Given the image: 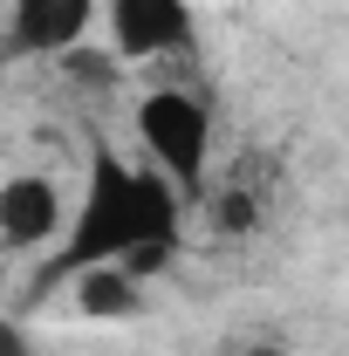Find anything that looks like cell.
<instances>
[{"label": "cell", "mask_w": 349, "mask_h": 356, "mask_svg": "<svg viewBox=\"0 0 349 356\" xmlns=\"http://www.w3.org/2000/svg\"><path fill=\"white\" fill-rule=\"evenodd\" d=\"M240 356H288V350H281V343H247Z\"/></svg>", "instance_id": "10"}, {"label": "cell", "mask_w": 349, "mask_h": 356, "mask_svg": "<svg viewBox=\"0 0 349 356\" xmlns=\"http://www.w3.org/2000/svg\"><path fill=\"white\" fill-rule=\"evenodd\" d=\"M137 137L151 151V165L172 178L178 192H199L206 178V151H213V124H206V103L185 96V89H151L137 103Z\"/></svg>", "instance_id": "2"}, {"label": "cell", "mask_w": 349, "mask_h": 356, "mask_svg": "<svg viewBox=\"0 0 349 356\" xmlns=\"http://www.w3.org/2000/svg\"><path fill=\"white\" fill-rule=\"evenodd\" d=\"M89 21H96V0H14L7 42L14 55H76Z\"/></svg>", "instance_id": "3"}, {"label": "cell", "mask_w": 349, "mask_h": 356, "mask_svg": "<svg viewBox=\"0 0 349 356\" xmlns=\"http://www.w3.org/2000/svg\"><path fill=\"white\" fill-rule=\"evenodd\" d=\"M213 213H219V226H226V233H247V226H254V199H247V192H226Z\"/></svg>", "instance_id": "7"}, {"label": "cell", "mask_w": 349, "mask_h": 356, "mask_svg": "<svg viewBox=\"0 0 349 356\" xmlns=\"http://www.w3.org/2000/svg\"><path fill=\"white\" fill-rule=\"evenodd\" d=\"M0 350H7V356H28V343H21V329H7V336H0Z\"/></svg>", "instance_id": "9"}, {"label": "cell", "mask_w": 349, "mask_h": 356, "mask_svg": "<svg viewBox=\"0 0 349 356\" xmlns=\"http://www.w3.org/2000/svg\"><path fill=\"white\" fill-rule=\"evenodd\" d=\"M110 35L124 55H178L192 42V7L185 0H110Z\"/></svg>", "instance_id": "4"}, {"label": "cell", "mask_w": 349, "mask_h": 356, "mask_svg": "<svg viewBox=\"0 0 349 356\" xmlns=\"http://www.w3.org/2000/svg\"><path fill=\"white\" fill-rule=\"evenodd\" d=\"M69 76L76 83H89V89H103V83H117V69L103 62V55H69Z\"/></svg>", "instance_id": "8"}, {"label": "cell", "mask_w": 349, "mask_h": 356, "mask_svg": "<svg viewBox=\"0 0 349 356\" xmlns=\"http://www.w3.org/2000/svg\"><path fill=\"white\" fill-rule=\"evenodd\" d=\"M178 199H185V192H178L158 165H151V172H131V165H117L110 151H96L83 213L69 226V247H62V261L48 267V281H55V274L76 281L89 267H124L131 254H144V247H178Z\"/></svg>", "instance_id": "1"}, {"label": "cell", "mask_w": 349, "mask_h": 356, "mask_svg": "<svg viewBox=\"0 0 349 356\" xmlns=\"http://www.w3.org/2000/svg\"><path fill=\"white\" fill-rule=\"evenodd\" d=\"M137 302H144V281L131 267H89V274H76V309L83 315H137Z\"/></svg>", "instance_id": "6"}, {"label": "cell", "mask_w": 349, "mask_h": 356, "mask_svg": "<svg viewBox=\"0 0 349 356\" xmlns=\"http://www.w3.org/2000/svg\"><path fill=\"white\" fill-rule=\"evenodd\" d=\"M55 226H62V199H55L48 178H7V185H0V240H7L14 254L55 240Z\"/></svg>", "instance_id": "5"}]
</instances>
